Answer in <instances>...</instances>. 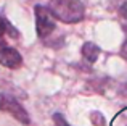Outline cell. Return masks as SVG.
Masks as SVG:
<instances>
[{
    "instance_id": "52a82bcc",
    "label": "cell",
    "mask_w": 127,
    "mask_h": 126,
    "mask_svg": "<svg viewBox=\"0 0 127 126\" xmlns=\"http://www.w3.org/2000/svg\"><path fill=\"white\" fill-rule=\"evenodd\" d=\"M92 121H93L95 126H105V118H103V115H100L98 112L92 113Z\"/></svg>"
},
{
    "instance_id": "5b68a950",
    "label": "cell",
    "mask_w": 127,
    "mask_h": 126,
    "mask_svg": "<svg viewBox=\"0 0 127 126\" xmlns=\"http://www.w3.org/2000/svg\"><path fill=\"white\" fill-rule=\"evenodd\" d=\"M82 57H84L85 62L95 63L96 58L100 57V47L95 45L93 42H85V44L82 45Z\"/></svg>"
},
{
    "instance_id": "6da1fadb",
    "label": "cell",
    "mask_w": 127,
    "mask_h": 126,
    "mask_svg": "<svg viewBox=\"0 0 127 126\" xmlns=\"http://www.w3.org/2000/svg\"><path fill=\"white\" fill-rule=\"evenodd\" d=\"M48 11L53 18L68 24L82 21L85 15L84 3L81 0H50Z\"/></svg>"
},
{
    "instance_id": "277c9868",
    "label": "cell",
    "mask_w": 127,
    "mask_h": 126,
    "mask_svg": "<svg viewBox=\"0 0 127 126\" xmlns=\"http://www.w3.org/2000/svg\"><path fill=\"white\" fill-rule=\"evenodd\" d=\"M0 65L10 69H16L23 65V57L13 47H0Z\"/></svg>"
},
{
    "instance_id": "3957f363",
    "label": "cell",
    "mask_w": 127,
    "mask_h": 126,
    "mask_svg": "<svg viewBox=\"0 0 127 126\" xmlns=\"http://www.w3.org/2000/svg\"><path fill=\"white\" fill-rule=\"evenodd\" d=\"M34 13H35V31H37V36L40 39L48 37L55 31V19H53L52 13L43 5H35Z\"/></svg>"
},
{
    "instance_id": "9c48e42d",
    "label": "cell",
    "mask_w": 127,
    "mask_h": 126,
    "mask_svg": "<svg viewBox=\"0 0 127 126\" xmlns=\"http://www.w3.org/2000/svg\"><path fill=\"white\" fill-rule=\"evenodd\" d=\"M124 94L127 95V82H126V86H124Z\"/></svg>"
},
{
    "instance_id": "8992f818",
    "label": "cell",
    "mask_w": 127,
    "mask_h": 126,
    "mask_svg": "<svg viewBox=\"0 0 127 126\" xmlns=\"http://www.w3.org/2000/svg\"><path fill=\"white\" fill-rule=\"evenodd\" d=\"M53 121H55V126H71L68 121L64 120V117H63L61 113H55L53 115Z\"/></svg>"
},
{
    "instance_id": "7a4b0ae2",
    "label": "cell",
    "mask_w": 127,
    "mask_h": 126,
    "mask_svg": "<svg viewBox=\"0 0 127 126\" xmlns=\"http://www.w3.org/2000/svg\"><path fill=\"white\" fill-rule=\"evenodd\" d=\"M0 110L10 113L13 118H16V120L23 125L31 123V118H29L26 108L10 94H0Z\"/></svg>"
},
{
    "instance_id": "ba28073f",
    "label": "cell",
    "mask_w": 127,
    "mask_h": 126,
    "mask_svg": "<svg viewBox=\"0 0 127 126\" xmlns=\"http://www.w3.org/2000/svg\"><path fill=\"white\" fill-rule=\"evenodd\" d=\"M5 21H6V19H3L2 16H0V37L5 34Z\"/></svg>"
}]
</instances>
